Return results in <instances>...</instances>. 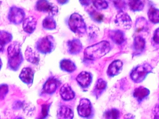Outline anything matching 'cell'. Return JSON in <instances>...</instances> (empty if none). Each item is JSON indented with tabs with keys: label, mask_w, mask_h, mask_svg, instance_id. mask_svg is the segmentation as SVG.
<instances>
[{
	"label": "cell",
	"mask_w": 159,
	"mask_h": 119,
	"mask_svg": "<svg viewBox=\"0 0 159 119\" xmlns=\"http://www.w3.org/2000/svg\"><path fill=\"white\" fill-rule=\"evenodd\" d=\"M123 62L120 60H116L113 61L108 66L107 75L109 77H113L119 75L123 68Z\"/></svg>",
	"instance_id": "12"
},
{
	"label": "cell",
	"mask_w": 159,
	"mask_h": 119,
	"mask_svg": "<svg viewBox=\"0 0 159 119\" xmlns=\"http://www.w3.org/2000/svg\"><path fill=\"white\" fill-rule=\"evenodd\" d=\"M87 7L86 12L89 14V16L93 21L97 23H101L103 22L104 16L102 13L92 7Z\"/></svg>",
	"instance_id": "20"
},
{
	"label": "cell",
	"mask_w": 159,
	"mask_h": 119,
	"mask_svg": "<svg viewBox=\"0 0 159 119\" xmlns=\"http://www.w3.org/2000/svg\"><path fill=\"white\" fill-rule=\"evenodd\" d=\"M79 2L82 6L87 7L90 5L92 0H79Z\"/></svg>",
	"instance_id": "35"
},
{
	"label": "cell",
	"mask_w": 159,
	"mask_h": 119,
	"mask_svg": "<svg viewBox=\"0 0 159 119\" xmlns=\"http://www.w3.org/2000/svg\"><path fill=\"white\" fill-rule=\"evenodd\" d=\"M2 61H1V59H0V70H1V68H2Z\"/></svg>",
	"instance_id": "39"
},
{
	"label": "cell",
	"mask_w": 159,
	"mask_h": 119,
	"mask_svg": "<svg viewBox=\"0 0 159 119\" xmlns=\"http://www.w3.org/2000/svg\"><path fill=\"white\" fill-rule=\"evenodd\" d=\"M49 105H44L43 106L42 108V113H43V116H47L48 114L49 111Z\"/></svg>",
	"instance_id": "37"
},
{
	"label": "cell",
	"mask_w": 159,
	"mask_h": 119,
	"mask_svg": "<svg viewBox=\"0 0 159 119\" xmlns=\"http://www.w3.org/2000/svg\"><path fill=\"white\" fill-rule=\"evenodd\" d=\"M127 3L132 12H141L144 9L146 0H128Z\"/></svg>",
	"instance_id": "19"
},
{
	"label": "cell",
	"mask_w": 159,
	"mask_h": 119,
	"mask_svg": "<svg viewBox=\"0 0 159 119\" xmlns=\"http://www.w3.org/2000/svg\"><path fill=\"white\" fill-rule=\"evenodd\" d=\"M57 117L59 119H72L73 111L69 107L62 105L58 109Z\"/></svg>",
	"instance_id": "23"
},
{
	"label": "cell",
	"mask_w": 159,
	"mask_h": 119,
	"mask_svg": "<svg viewBox=\"0 0 159 119\" xmlns=\"http://www.w3.org/2000/svg\"><path fill=\"white\" fill-rule=\"evenodd\" d=\"M43 29L46 30H53L57 27V22L52 16L46 17L42 22Z\"/></svg>",
	"instance_id": "28"
},
{
	"label": "cell",
	"mask_w": 159,
	"mask_h": 119,
	"mask_svg": "<svg viewBox=\"0 0 159 119\" xmlns=\"http://www.w3.org/2000/svg\"><path fill=\"white\" fill-rule=\"evenodd\" d=\"M34 72L30 67H24L21 70L19 76L20 80L27 84L28 86H31L33 82Z\"/></svg>",
	"instance_id": "13"
},
{
	"label": "cell",
	"mask_w": 159,
	"mask_h": 119,
	"mask_svg": "<svg viewBox=\"0 0 159 119\" xmlns=\"http://www.w3.org/2000/svg\"><path fill=\"white\" fill-rule=\"evenodd\" d=\"M150 94L148 89L141 86L134 89L133 92V96L139 103H141L146 99Z\"/></svg>",
	"instance_id": "21"
},
{
	"label": "cell",
	"mask_w": 159,
	"mask_h": 119,
	"mask_svg": "<svg viewBox=\"0 0 159 119\" xmlns=\"http://www.w3.org/2000/svg\"><path fill=\"white\" fill-rule=\"evenodd\" d=\"M116 10L119 12L124 11L127 9L128 3L126 0H108Z\"/></svg>",
	"instance_id": "29"
},
{
	"label": "cell",
	"mask_w": 159,
	"mask_h": 119,
	"mask_svg": "<svg viewBox=\"0 0 159 119\" xmlns=\"http://www.w3.org/2000/svg\"><path fill=\"white\" fill-rule=\"evenodd\" d=\"M25 57L28 62L33 64L37 65L40 62L39 55L31 48H27L25 53Z\"/></svg>",
	"instance_id": "27"
},
{
	"label": "cell",
	"mask_w": 159,
	"mask_h": 119,
	"mask_svg": "<svg viewBox=\"0 0 159 119\" xmlns=\"http://www.w3.org/2000/svg\"><path fill=\"white\" fill-rule=\"evenodd\" d=\"M56 1L59 5L61 6L67 4L70 2V0H56Z\"/></svg>",
	"instance_id": "38"
},
{
	"label": "cell",
	"mask_w": 159,
	"mask_h": 119,
	"mask_svg": "<svg viewBox=\"0 0 159 119\" xmlns=\"http://www.w3.org/2000/svg\"><path fill=\"white\" fill-rule=\"evenodd\" d=\"M60 66L62 71L68 73H73L76 69V66L75 63L71 60L67 59L61 61Z\"/></svg>",
	"instance_id": "25"
},
{
	"label": "cell",
	"mask_w": 159,
	"mask_h": 119,
	"mask_svg": "<svg viewBox=\"0 0 159 119\" xmlns=\"http://www.w3.org/2000/svg\"><path fill=\"white\" fill-rule=\"evenodd\" d=\"M3 48V46L0 44V51H2Z\"/></svg>",
	"instance_id": "40"
},
{
	"label": "cell",
	"mask_w": 159,
	"mask_h": 119,
	"mask_svg": "<svg viewBox=\"0 0 159 119\" xmlns=\"http://www.w3.org/2000/svg\"><path fill=\"white\" fill-rule=\"evenodd\" d=\"M152 67L148 63L139 65L134 67L130 73V78L135 83H141L148 74L152 72Z\"/></svg>",
	"instance_id": "3"
},
{
	"label": "cell",
	"mask_w": 159,
	"mask_h": 119,
	"mask_svg": "<svg viewBox=\"0 0 159 119\" xmlns=\"http://www.w3.org/2000/svg\"><path fill=\"white\" fill-rule=\"evenodd\" d=\"M92 3L98 10H106L109 7V3L107 0H92Z\"/></svg>",
	"instance_id": "31"
},
{
	"label": "cell",
	"mask_w": 159,
	"mask_h": 119,
	"mask_svg": "<svg viewBox=\"0 0 159 119\" xmlns=\"http://www.w3.org/2000/svg\"><path fill=\"white\" fill-rule=\"evenodd\" d=\"M67 45L68 53L71 55H78L82 49V45L81 42L79 39L76 38L68 41Z\"/></svg>",
	"instance_id": "14"
},
{
	"label": "cell",
	"mask_w": 159,
	"mask_h": 119,
	"mask_svg": "<svg viewBox=\"0 0 159 119\" xmlns=\"http://www.w3.org/2000/svg\"><path fill=\"white\" fill-rule=\"evenodd\" d=\"M153 40L156 43L159 44V27L157 28L154 31Z\"/></svg>",
	"instance_id": "34"
},
{
	"label": "cell",
	"mask_w": 159,
	"mask_h": 119,
	"mask_svg": "<svg viewBox=\"0 0 159 119\" xmlns=\"http://www.w3.org/2000/svg\"><path fill=\"white\" fill-rule=\"evenodd\" d=\"M107 83L102 79L100 78L96 81L93 89V93L97 98L101 96L102 93L106 89Z\"/></svg>",
	"instance_id": "26"
},
{
	"label": "cell",
	"mask_w": 159,
	"mask_h": 119,
	"mask_svg": "<svg viewBox=\"0 0 159 119\" xmlns=\"http://www.w3.org/2000/svg\"><path fill=\"white\" fill-rule=\"evenodd\" d=\"M12 34L5 30L0 31V44L4 46L12 41Z\"/></svg>",
	"instance_id": "30"
},
{
	"label": "cell",
	"mask_w": 159,
	"mask_h": 119,
	"mask_svg": "<svg viewBox=\"0 0 159 119\" xmlns=\"http://www.w3.org/2000/svg\"><path fill=\"white\" fill-rule=\"evenodd\" d=\"M69 29L78 35H83L87 33V27L84 18L79 13L72 14L66 20Z\"/></svg>",
	"instance_id": "2"
},
{
	"label": "cell",
	"mask_w": 159,
	"mask_h": 119,
	"mask_svg": "<svg viewBox=\"0 0 159 119\" xmlns=\"http://www.w3.org/2000/svg\"><path fill=\"white\" fill-rule=\"evenodd\" d=\"M36 19L32 16L25 18L22 22V29L26 33L32 34L35 31L37 26Z\"/></svg>",
	"instance_id": "11"
},
{
	"label": "cell",
	"mask_w": 159,
	"mask_h": 119,
	"mask_svg": "<svg viewBox=\"0 0 159 119\" xmlns=\"http://www.w3.org/2000/svg\"><path fill=\"white\" fill-rule=\"evenodd\" d=\"M153 116L155 119H159V103L157 104L154 108Z\"/></svg>",
	"instance_id": "36"
},
{
	"label": "cell",
	"mask_w": 159,
	"mask_h": 119,
	"mask_svg": "<svg viewBox=\"0 0 159 119\" xmlns=\"http://www.w3.org/2000/svg\"><path fill=\"white\" fill-rule=\"evenodd\" d=\"M26 13L23 8L16 5L9 7L7 18L11 24L18 25L21 24L25 19Z\"/></svg>",
	"instance_id": "5"
},
{
	"label": "cell",
	"mask_w": 159,
	"mask_h": 119,
	"mask_svg": "<svg viewBox=\"0 0 159 119\" xmlns=\"http://www.w3.org/2000/svg\"><path fill=\"white\" fill-rule=\"evenodd\" d=\"M34 8L38 12L48 13L49 16H57L59 12L58 7L48 0H38L35 3Z\"/></svg>",
	"instance_id": "6"
},
{
	"label": "cell",
	"mask_w": 159,
	"mask_h": 119,
	"mask_svg": "<svg viewBox=\"0 0 159 119\" xmlns=\"http://www.w3.org/2000/svg\"><path fill=\"white\" fill-rule=\"evenodd\" d=\"M134 30L136 33H146L148 31L149 24L145 18L141 16L136 19L134 25Z\"/></svg>",
	"instance_id": "18"
},
{
	"label": "cell",
	"mask_w": 159,
	"mask_h": 119,
	"mask_svg": "<svg viewBox=\"0 0 159 119\" xmlns=\"http://www.w3.org/2000/svg\"><path fill=\"white\" fill-rule=\"evenodd\" d=\"M104 116L107 119H118L120 117V112L118 109L112 108L106 111Z\"/></svg>",
	"instance_id": "32"
},
{
	"label": "cell",
	"mask_w": 159,
	"mask_h": 119,
	"mask_svg": "<svg viewBox=\"0 0 159 119\" xmlns=\"http://www.w3.org/2000/svg\"><path fill=\"white\" fill-rule=\"evenodd\" d=\"M8 91V86L6 84L0 85V100H3L7 94Z\"/></svg>",
	"instance_id": "33"
},
{
	"label": "cell",
	"mask_w": 159,
	"mask_h": 119,
	"mask_svg": "<svg viewBox=\"0 0 159 119\" xmlns=\"http://www.w3.org/2000/svg\"><path fill=\"white\" fill-rule=\"evenodd\" d=\"M108 35L113 42L117 44H122L126 41L125 33L121 30H110L108 31Z\"/></svg>",
	"instance_id": "15"
},
{
	"label": "cell",
	"mask_w": 159,
	"mask_h": 119,
	"mask_svg": "<svg viewBox=\"0 0 159 119\" xmlns=\"http://www.w3.org/2000/svg\"><path fill=\"white\" fill-rule=\"evenodd\" d=\"M78 115L84 118H90L93 116V109L90 101L88 99L82 98L80 100L77 107Z\"/></svg>",
	"instance_id": "7"
},
{
	"label": "cell",
	"mask_w": 159,
	"mask_h": 119,
	"mask_svg": "<svg viewBox=\"0 0 159 119\" xmlns=\"http://www.w3.org/2000/svg\"><path fill=\"white\" fill-rule=\"evenodd\" d=\"M61 85L60 80L55 77H51L47 80L43 87V90L47 94H52L56 92Z\"/></svg>",
	"instance_id": "9"
},
{
	"label": "cell",
	"mask_w": 159,
	"mask_h": 119,
	"mask_svg": "<svg viewBox=\"0 0 159 119\" xmlns=\"http://www.w3.org/2000/svg\"><path fill=\"white\" fill-rule=\"evenodd\" d=\"M116 25L125 30H129L132 26V20L128 13L125 11L119 12L115 19Z\"/></svg>",
	"instance_id": "8"
},
{
	"label": "cell",
	"mask_w": 159,
	"mask_h": 119,
	"mask_svg": "<svg viewBox=\"0 0 159 119\" xmlns=\"http://www.w3.org/2000/svg\"><path fill=\"white\" fill-rule=\"evenodd\" d=\"M56 43L55 39L51 35H47L38 40L36 43L37 51L43 54H48L54 51Z\"/></svg>",
	"instance_id": "4"
},
{
	"label": "cell",
	"mask_w": 159,
	"mask_h": 119,
	"mask_svg": "<svg viewBox=\"0 0 159 119\" xmlns=\"http://www.w3.org/2000/svg\"><path fill=\"white\" fill-rule=\"evenodd\" d=\"M8 63H7L8 67L11 70H14V71H16L19 69L23 60L22 54L21 53L17 56H15L11 58H8Z\"/></svg>",
	"instance_id": "22"
},
{
	"label": "cell",
	"mask_w": 159,
	"mask_h": 119,
	"mask_svg": "<svg viewBox=\"0 0 159 119\" xmlns=\"http://www.w3.org/2000/svg\"><path fill=\"white\" fill-rule=\"evenodd\" d=\"M146 42L144 38L138 35L135 36L134 40L133 50L134 55L141 54L145 48Z\"/></svg>",
	"instance_id": "17"
},
{
	"label": "cell",
	"mask_w": 159,
	"mask_h": 119,
	"mask_svg": "<svg viewBox=\"0 0 159 119\" xmlns=\"http://www.w3.org/2000/svg\"><path fill=\"white\" fill-rule=\"evenodd\" d=\"M76 81L81 89H88L90 86L92 81V76L89 72L82 71L77 76Z\"/></svg>",
	"instance_id": "10"
},
{
	"label": "cell",
	"mask_w": 159,
	"mask_h": 119,
	"mask_svg": "<svg viewBox=\"0 0 159 119\" xmlns=\"http://www.w3.org/2000/svg\"><path fill=\"white\" fill-rule=\"evenodd\" d=\"M110 50L109 42L102 41L87 48L84 51V58L87 60H97L106 55Z\"/></svg>",
	"instance_id": "1"
},
{
	"label": "cell",
	"mask_w": 159,
	"mask_h": 119,
	"mask_svg": "<svg viewBox=\"0 0 159 119\" xmlns=\"http://www.w3.org/2000/svg\"><path fill=\"white\" fill-rule=\"evenodd\" d=\"M147 15L150 22L154 24H159V8L152 5L148 10Z\"/></svg>",
	"instance_id": "24"
},
{
	"label": "cell",
	"mask_w": 159,
	"mask_h": 119,
	"mask_svg": "<svg viewBox=\"0 0 159 119\" xmlns=\"http://www.w3.org/2000/svg\"><path fill=\"white\" fill-rule=\"evenodd\" d=\"M60 94L62 100L65 101H70L73 100L75 95V93L68 83L61 86L60 90Z\"/></svg>",
	"instance_id": "16"
}]
</instances>
